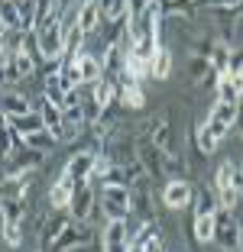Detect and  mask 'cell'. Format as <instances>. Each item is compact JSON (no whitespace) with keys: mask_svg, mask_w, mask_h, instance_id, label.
<instances>
[{"mask_svg":"<svg viewBox=\"0 0 243 252\" xmlns=\"http://www.w3.org/2000/svg\"><path fill=\"white\" fill-rule=\"evenodd\" d=\"M33 175H7L0 181V200H23Z\"/></svg>","mask_w":243,"mask_h":252,"instance_id":"e0dca14e","label":"cell"},{"mask_svg":"<svg viewBox=\"0 0 243 252\" xmlns=\"http://www.w3.org/2000/svg\"><path fill=\"white\" fill-rule=\"evenodd\" d=\"M192 142L198 146V156H201V158H211L214 152H217V142H221V139H217V136L207 129V123H201L198 129L192 133Z\"/></svg>","mask_w":243,"mask_h":252,"instance_id":"ffe728a7","label":"cell"},{"mask_svg":"<svg viewBox=\"0 0 243 252\" xmlns=\"http://www.w3.org/2000/svg\"><path fill=\"white\" fill-rule=\"evenodd\" d=\"M101 214L107 220H126L133 214V188L126 185H104L101 191Z\"/></svg>","mask_w":243,"mask_h":252,"instance_id":"7a4b0ae2","label":"cell"},{"mask_svg":"<svg viewBox=\"0 0 243 252\" xmlns=\"http://www.w3.org/2000/svg\"><path fill=\"white\" fill-rule=\"evenodd\" d=\"M101 181L104 185H126V188H133L130 175H126V165H107V171L101 175Z\"/></svg>","mask_w":243,"mask_h":252,"instance_id":"f1b7e54d","label":"cell"},{"mask_svg":"<svg viewBox=\"0 0 243 252\" xmlns=\"http://www.w3.org/2000/svg\"><path fill=\"white\" fill-rule=\"evenodd\" d=\"M52 13H59V0H36V30Z\"/></svg>","mask_w":243,"mask_h":252,"instance_id":"4dcf8cb0","label":"cell"},{"mask_svg":"<svg viewBox=\"0 0 243 252\" xmlns=\"http://www.w3.org/2000/svg\"><path fill=\"white\" fill-rule=\"evenodd\" d=\"M159 39H136V42H130V55L133 59H140V62H153L156 49H159Z\"/></svg>","mask_w":243,"mask_h":252,"instance_id":"d4e9b609","label":"cell"},{"mask_svg":"<svg viewBox=\"0 0 243 252\" xmlns=\"http://www.w3.org/2000/svg\"><path fill=\"white\" fill-rule=\"evenodd\" d=\"M237 113H240V104H221V100H217V104L211 107V117H207V129H211L217 139H224L237 126Z\"/></svg>","mask_w":243,"mask_h":252,"instance_id":"52a82bcc","label":"cell"},{"mask_svg":"<svg viewBox=\"0 0 243 252\" xmlns=\"http://www.w3.org/2000/svg\"><path fill=\"white\" fill-rule=\"evenodd\" d=\"M240 171H243V162H240Z\"/></svg>","mask_w":243,"mask_h":252,"instance_id":"74e56055","label":"cell"},{"mask_svg":"<svg viewBox=\"0 0 243 252\" xmlns=\"http://www.w3.org/2000/svg\"><path fill=\"white\" fill-rule=\"evenodd\" d=\"M72 3H75V0H59V10H62V13H65V10L72 7Z\"/></svg>","mask_w":243,"mask_h":252,"instance_id":"d590c367","label":"cell"},{"mask_svg":"<svg viewBox=\"0 0 243 252\" xmlns=\"http://www.w3.org/2000/svg\"><path fill=\"white\" fill-rule=\"evenodd\" d=\"M117 97H120V104H123V110H143V107H146V91H143V84H120Z\"/></svg>","mask_w":243,"mask_h":252,"instance_id":"d6986e66","label":"cell"},{"mask_svg":"<svg viewBox=\"0 0 243 252\" xmlns=\"http://www.w3.org/2000/svg\"><path fill=\"white\" fill-rule=\"evenodd\" d=\"M94 168H97V149L88 146V149H81V152H75V156L68 158L62 175L72 178V181H91L94 178Z\"/></svg>","mask_w":243,"mask_h":252,"instance_id":"5b68a950","label":"cell"},{"mask_svg":"<svg viewBox=\"0 0 243 252\" xmlns=\"http://www.w3.org/2000/svg\"><path fill=\"white\" fill-rule=\"evenodd\" d=\"M172 49L169 45H159L156 49V55H153V62H149V78H156V81H165L172 74Z\"/></svg>","mask_w":243,"mask_h":252,"instance_id":"ac0fdd59","label":"cell"},{"mask_svg":"<svg viewBox=\"0 0 243 252\" xmlns=\"http://www.w3.org/2000/svg\"><path fill=\"white\" fill-rule=\"evenodd\" d=\"M72 217H68V210H55V217H49V220H45V230H42V236H39V249H49L52 243H55V239L62 236V233L68 230V226H72Z\"/></svg>","mask_w":243,"mask_h":252,"instance_id":"4fadbf2b","label":"cell"},{"mask_svg":"<svg viewBox=\"0 0 243 252\" xmlns=\"http://www.w3.org/2000/svg\"><path fill=\"white\" fill-rule=\"evenodd\" d=\"M0 110L13 120V117H26V113H33V107H30V97H26V94L7 88L3 94H0Z\"/></svg>","mask_w":243,"mask_h":252,"instance_id":"5bb4252c","label":"cell"},{"mask_svg":"<svg viewBox=\"0 0 243 252\" xmlns=\"http://www.w3.org/2000/svg\"><path fill=\"white\" fill-rule=\"evenodd\" d=\"M7 120H10V117H7ZM10 126H13L20 136H30V133H39V129H45L42 113H39V110L26 113V117H13V120H10Z\"/></svg>","mask_w":243,"mask_h":252,"instance_id":"603a6c76","label":"cell"},{"mask_svg":"<svg viewBox=\"0 0 243 252\" xmlns=\"http://www.w3.org/2000/svg\"><path fill=\"white\" fill-rule=\"evenodd\" d=\"M0 214H3V223H16L20 226L23 217H26V204L23 200H0Z\"/></svg>","mask_w":243,"mask_h":252,"instance_id":"484cf974","label":"cell"},{"mask_svg":"<svg viewBox=\"0 0 243 252\" xmlns=\"http://www.w3.org/2000/svg\"><path fill=\"white\" fill-rule=\"evenodd\" d=\"M39 252H42V249H39Z\"/></svg>","mask_w":243,"mask_h":252,"instance_id":"f35d334b","label":"cell"},{"mask_svg":"<svg viewBox=\"0 0 243 252\" xmlns=\"http://www.w3.org/2000/svg\"><path fill=\"white\" fill-rule=\"evenodd\" d=\"M75 185H78V181H72V178H65V175H62V178L49 188V204H52V210H68V200H72V194H75Z\"/></svg>","mask_w":243,"mask_h":252,"instance_id":"9a60e30c","label":"cell"},{"mask_svg":"<svg viewBox=\"0 0 243 252\" xmlns=\"http://www.w3.org/2000/svg\"><path fill=\"white\" fill-rule=\"evenodd\" d=\"M97 10H101L104 23L123 20V16H130V0H97Z\"/></svg>","mask_w":243,"mask_h":252,"instance_id":"7402d4cb","label":"cell"},{"mask_svg":"<svg viewBox=\"0 0 243 252\" xmlns=\"http://www.w3.org/2000/svg\"><path fill=\"white\" fill-rule=\"evenodd\" d=\"M143 252H165V243H162V236H159V239H153V243H149Z\"/></svg>","mask_w":243,"mask_h":252,"instance_id":"836d02e7","label":"cell"},{"mask_svg":"<svg viewBox=\"0 0 243 252\" xmlns=\"http://www.w3.org/2000/svg\"><path fill=\"white\" fill-rule=\"evenodd\" d=\"M62 10L52 13L49 20L36 30L39 36V52H42V62H62V52H65V23H62Z\"/></svg>","mask_w":243,"mask_h":252,"instance_id":"6da1fadb","label":"cell"},{"mask_svg":"<svg viewBox=\"0 0 243 252\" xmlns=\"http://www.w3.org/2000/svg\"><path fill=\"white\" fill-rule=\"evenodd\" d=\"M214 94H217V100H221V104H240V91L234 88L230 74H224L221 81H217V91H214Z\"/></svg>","mask_w":243,"mask_h":252,"instance_id":"83f0119b","label":"cell"},{"mask_svg":"<svg viewBox=\"0 0 243 252\" xmlns=\"http://www.w3.org/2000/svg\"><path fill=\"white\" fill-rule=\"evenodd\" d=\"M75 23L84 30V36H94V32L101 30V23H104V20H101V10H97V0H91V3H81Z\"/></svg>","mask_w":243,"mask_h":252,"instance_id":"2e32d148","label":"cell"},{"mask_svg":"<svg viewBox=\"0 0 243 252\" xmlns=\"http://www.w3.org/2000/svg\"><path fill=\"white\" fill-rule=\"evenodd\" d=\"M94 200H97L94 185H91V181H78L72 200H68V217H72L75 223H88L91 217H94Z\"/></svg>","mask_w":243,"mask_h":252,"instance_id":"277c9868","label":"cell"},{"mask_svg":"<svg viewBox=\"0 0 243 252\" xmlns=\"http://www.w3.org/2000/svg\"><path fill=\"white\" fill-rule=\"evenodd\" d=\"M234 175H237V165L230 158H221L217 171H214V188L221 191V188H234Z\"/></svg>","mask_w":243,"mask_h":252,"instance_id":"4316f807","label":"cell"},{"mask_svg":"<svg viewBox=\"0 0 243 252\" xmlns=\"http://www.w3.org/2000/svg\"><path fill=\"white\" fill-rule=\"evenodd\" d=\"M88 239H91V233L84 230L81 223H72V226H68V230L62 233L45 252H75V249H81V246H88Z\"/></svg>","mask_w":243,"mask_h":252,"instance_id":"7c38bea8","label":"cell"},{"mask_svg":"<svg viewBox=\"0 0 243 252\" xmlns=\"http://www.w3.org/2000/svg\"><path fill=\"white\" fill-rule=\"evenodd\" d=\"M240 3H243V0H240Z\"/></svg>","mask_w":243,"mask_h":252,"instance_id":"ab89813d","label":"cell"},{"mask_svg":"<svg viewBox=\"0 0 243 252\" xmlns=\"http://www.w3.org/2000/svg\"><path fill=\"white\" fill-rule=\"evenodd\" d=\"M234 188H237V194L243 197V171H240V165H237V175H234Z\"/></svg>","mask_w":243,"mask_h":252,"instance_id":"e575fe53","label":"cell"},{"mask_svg":"<svg viewBox=\"0 0 243 252\" xmlns=\"http://www.w3.org/2000/svg\"><path fill=\"white\" fill-rule=\"evenodd\" d=\"M75 71H78V84H88V88H94V84L104 78V62H101V55L81 52L78 62H75Z\"/></svg>","mask_w":243,"mask_h":252,"instance_id":"30bf717a","label":"cell"},{"mask_svg":"<svg viewBox=\"0 0 243 252\" xmlns=\"http://www.w3.org/2000/svg\"><path fill=\"white\" fill-rule=\"evenodd\" d=\"M39 113H42V123H45V129H49L52 136H59L62 133V126H65V120H62V107H55L52 100H39Z\"/></svg>","mask_w":243,"mask_h":252,"instance_id":"44dd1931","label":"cell"},{"mask_svg":"<svg viewBox=\"0 0 243 252\" xmlns=\"http://www.w3.org/2000/svg\"><path fill=\"white\" fill-rule=\"evenodd\" d=\"M221 210V200H217V188L214 185H195V197H192V214L195 217H207Z\"/></svg>","mask_w":243,"mask_h":252,"instance_id":"8fae6325","label":"cell"},{"mask_svg":"<svg viewBox=\"0 0 243 252\" xmlns=\"http://www.w3.org/2000/svg\"><path fill=\"white\" fill-rule=\"evenodd\" d=\"M81 3H91V0H81Z\"/></svg>","mask_w":243,"mask_h":252,"instance_id":"8d00e7d4","label":"cell"},{"mask_svg":"<svg viewBox=\"0 0 243 252\" xmlns=\"http://www.w3.org/2000/svg\"><path fill=\"white\" fill-rule=\"evenodd\" d=\"M42 156L45 152H36L30 146H20L13 156L7 158V175H33V171L42 165Z\"/></svg>","mask_w":243,"mask_h":252,"instance_id":"9c48e42d","label":"cell"},{"mask_svg":"<svg viewBox=\"0 0 243 252\" xmlns=\"http://www.w3.org/2000/svg\"><path fill=\"white\" fill-rule=\"evenodd\" d=\"M81 133H84V123H65L59 133V142H75Z\"/></svg>","mask_w":243,"mask_h":252,"instance_id":"1f68e13d","label":"cell"},{"mask_svg":"<svg viewBox=\"0 0 243 252\" xmlns=\"http://www.w3.org/2000/svg\"><path fill=\"white\" fill-rule=\"evenodd\" d=\"M192 197H195V185L185 178H172L169 185L162 188V204L169 210H188L192 207Z\"/></svg>","mask_w":243,"mask_h":252,"instance_id":"8992f818","label":"cell"},{"mask_svg":"<svg viewBox=\"0 0 243 252\" xmlns=\"http://www.w3.org/2000/svg\"><path fill=\"white\" fill-rule=\"evenodd\" d=\"M13 65H16V71H20V81H26V78H33L36 74V59L33 55H26V52H16L13 55Z\"/></svg>","mask_w":243,"mask_h":252,"instance_id":"f546056e","label":"cell"},{"mask_svg":"<svg viewBox=\"0 0 243 252\" xmlns=\"http://www.w3.org/2000/svg\"><path fill=\"white\" fill-rule=\"evenodd\" d=\"M23 146L36 149V152H52V149L59 146V136H52L49 129H39V133H30V136H23Z\"/></svg>","mask_w":243,"mask_h":252,"instance_id":"cb8c5ba5","label":"cell"},{"mask_svg":"<svg viewBox=\"0 0 243 252\" xmlns=\"http://www.w3.org/2000/svg\"><path fill=\"white\" fill-rule=\"evenodd\" d=\"M101 243H104V252H126L133 243V230L126 226V220H107Z\"/></svg>","mask_w":243,"mask_h":252,"instance_id":"ba28073f","label":"cell"},{"mask_svg":"<svg viewBox=\"0 0 243 252\" xmlns=\"http://www.w3.org/2000/svg\"><path fill=\"white\" fill-rule=\"evenodd\" d=\"M217 226H214V243L221 246V252H240V220L234 210L221 207L214 214Z\"/></svg>","mask_w":243,"mask_h":252,"instance_id":"3957f363","label":"cell"},{"mask_svg":"<svg viewBox=\"0 0 243 252\" xmlns=\"http://www.w3.org/2000/svg\"><path fill=\"white\" fill-rule=\"evenodd\" d=\"M3 239H7L10 246H20V243H23L20 226H16V223H3Z\"/></svg>","mask_w":243,"mask_h":252,"instance_id":"d6a6232c","label":"cell"}]
</instances>
